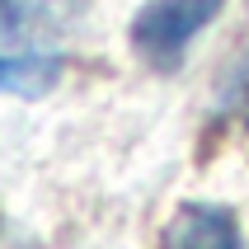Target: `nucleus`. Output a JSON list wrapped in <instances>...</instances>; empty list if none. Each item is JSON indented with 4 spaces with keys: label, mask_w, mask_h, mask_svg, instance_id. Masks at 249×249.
I'll return each mask as SVG.
<instances>
[{
    "label": "nucleus",
    "mask_w": 249,
    "mask_h": 249,
    "mask_svg": "<svg viewBox=\"0 0 249 249\" xmlns=\"http://www.w3.org/2000/svg\"><path fill=\"white\" fill-rule=\"evenodd\" d=\"M61 75V61L56 56H0V94H42L47 85Z\"/></svg>",
    "instance_id": "7ed1b4c3"
},
{
    "label": "nucleus",
    "mask_w": 249,
    "mask_h": 249,
    "mask_svg": "<svg viewBox=\"0 0 249 249\" xmlns=\"http://www.w3.org/2000/svg\"><path fill=\"white\" fill-rule=\"evenodd\" d=\"M61 10V0H0V33H19L42 19H52Z\"/></svg>",
    "instance_id": "20e7f679"
},
{
    "label": "nucleus",
    "mask_w": 249,
    "mask_h": 249,
    "mask_svg": "<svg viewBox=\"0 0 249 249\" xmlns=\"http://www.w3.org/2000/svg\"><path fill=\"white\" fill-rule=\"evenodd\" d=\"M226 10V0H151L132 19V47L151 66H174L188 42Z\"/></svg>",
    "instance_id": "f257e3e1"
},
{
    "label": "nucleus",
    "mask_w": 249,
    "mask_h": 249,
    "mask_svg": "<svg viewBox=\"0 0 249 249\" xmlns=\"http://www.w3.org/2000/svg\"><path fill=\"white\" fill-rule=\"evenodd\" d=\"M231 104H235V113L249 123V61H245V71L235 75V89H231Z\"/></svg>",
    "instance_id": "39448f33"
},
{
    "label": "nucleus",
    "mask_w": 249,
    "mask_h": 249,
    "mask_svg": "<svg viewBox=\"0 0 249 249\" xmlns=\"http://www.w3.org/2000/svg\"><path fill=\"white\" fill-rule=\"evenodd\" d=\"M165 249H245L235 216L216 202H183L165 226Z\"/></svg>",
    "instance_id": "f03ea898"
}]
</instances>
